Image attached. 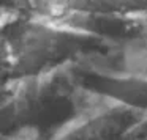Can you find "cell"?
<instances>
[{
	"instance_id": "5",
	"label": "cell",
	"mask_w": 147,
	"mask_h": 140,
	"mask_svg": "<svg viewBox=\"0 0 147 140\" xmlns=\"http://www.w3.org/2000/svg\"><path fill=\"white\" fill-rule=\"evenodd\" d=\"M76 80L92 93L128 107L147 112V77L131 73H105L81 63H71Z\"/></svg>"
},
{
	"instance_id": "2",
	"label": "cell",
	"mask_w": 147,
	"mask_h": 140,
	"mask_svg": "<svg viewBox=\"0 0 147 140\" xmlns=\"http://www.w3.org/2000/svg\"><path fill=\"white\" fill-rule=\"evenodd\" d=\"M101 98L78 82L71 65L36 77L18 79L19 139H59Z\"/></svg>"
},
{
	"instance_id": "3",
	"label": "cell",
	"mask_w": 147,
	"mask_h": 140,
	"mask_svg": "<svg viewBox=\"0 0 147 140\" xmlns=\"http://www.w3.org/2000/svg\"><path fill=\"white\" fill-rule=\"evenodd\" d=\"M147 112L128 107L103 96L101 101L60 134L67 140H111L125 139Z\"/></svg>"
},
{
	"instance_id": "6",
	"label": "cell",
	"mask_w": 147,
	"mask_h": 140,
	"mask_svg": "<svg viewBox=\"0 0 147 140\" xmlns=\"http://www.w3.org/2000/svg\"><path fill=\"white\" fill-rule=\"evenodd\" d=\"M21 10L45 19L63 14H146L147 0H21Z\"/></svg>"
},
{
	"instance_id": "1",
	"label": "cell",
	"mask_w": 147,
	"mask_h": 140,
	"mask_svg": "<svg viewBox=\"0 0 147 140\" xmlns=\"http://www.w3.org/2000/svg\"><path fill=\"white\" fill-rule=\"evenodd\" d=\"M0 44L14 79L36 77L89 60L114 46L22 10L10 11L0 24Z\"/></svg>"
},
{
	"instance_id": "7",
	"label": "cell",
	"mask_w": 147,
	"mask_h": 140,
	"mask_svg": "<svg viewBox=\"0 0 147 140\" xmlns=\"http://www.w3.org/2000/svg\"><path fill=\"white\" fill-rule=\"evenodd\" d=\"M131 73L147 77V52H142L136 46H125L123 58H122L120 73Z\"/></svg>"
},
{
	"instance_id": "10",
	"label": "cell",
	"mask_w": 147,
	"mask_h": 140,
	"mask_svg": "<svg viewBox=\"0 0 147 140\" xmlns=\"http://www.w3.org/2000/svg\"><path fill=\"white\" fill-rule=\"evenodd\" d=\"M8 13H10V10H3V8H0V24L3 22V19L7 17Z\"/></svg>"
},
{
	"instance_id": "9",
	"label": "cell",
	"mask_w": 147,
	"mask_h": 140,
	"mask_svg": "<svg viewBox=\"0 0 147 140\" xmlns=\"http://www.w3.org/2000/svg\"><path fill=\"white\" fill-rule=\"evenodd\" d=\"M0 8L3 10H21V0H0Z\"/></svg>"
},
{
	"instance_id": "4",
	"label": "cell",
	"mask_w": 147,
	"mask_h": 140,
	"mask_svg": "<svg viewBox=\"0 0 147 140\" xmlns=\"http://www.w3.org/2000/svg\"><path fill=\"white\" fill-rule=\"evenodd\" d=\"M48 21L119 46L139 44L146 30L144 14H63Z\"/></svg>"
},
{
	"instance_id": "8",
	"label": "cell",
	"mask_w": 147,
	"mask_h": 140,
	"mask_svg": "<svg viewBox=\"0 0 147 140\" xmlns=\"http://www.w3.org/2000/svg\"><path fill=\"white\" fill-rule=\"evenodd\" d=\"M147 140V113L142 117V120L125 135V140Z\"/></svg>"
}]
</instances>
